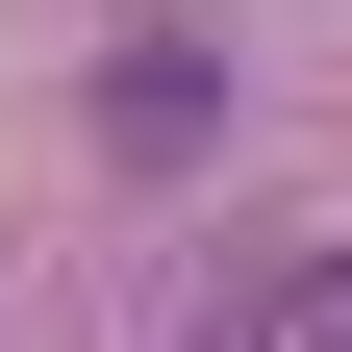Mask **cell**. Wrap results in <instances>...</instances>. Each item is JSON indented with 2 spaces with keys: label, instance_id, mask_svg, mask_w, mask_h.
Returning a JSON list of instances; mask_svg holds the SVG:
<instances>
[{
  "label": "cell",
  "instance_id": "obj_1",
  "mask_svg": "<svg viewBox=\"0 0 352 352\" xmlns=\"http://www.w3.org/2000/svg\"><path fill=\"white\" fill-rule=\"evenodd\" d=\"M176 352H352V252H252V277H201Z\"/></svg>",
  "mask_w": 352,
  "mask_h": 352
},
{
  "label": "cell",
  "instance_id": "obj_2",
  "mask_svg": "<svg viewBox=\"0 0 352 352\" xmlns=\"http://www.w3.org/2000/svg\"><path fill=\"white\" fill-rule=\"evenodd\" d=\"M201 126H227V51H201V25H151V51H101V151H126V176H176Z\"/></svg>",
  "mask_w": 352,
  "mask_h": 352
}]
</instances>
